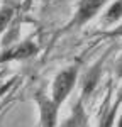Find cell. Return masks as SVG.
<instances>
[{
    "instance_id": "obj_1",
    "label": "cell",
    "mask_w": 122,
    "mask_h": 127,
    "mask_svg": "<svg viewBox=\"0 0 122 127\" xmlns=\"http://www.w3.org/2000/svg\"><path fill=\"white\" fill-rule=\"evenodd\" d=\"M76 78H78V69L75 66L63 69V71H60L56 75L54 83H53V90H51V100L58 107L63 105V102L71 93V90H73L75 83H76Z\"/></svg>"
},
{
    "instance_id": "obj_9",
    "label": "cell",
    "mask_w": 122,
    "mask_h": 127,
    "mask_svg": "<svg viewBox=\"0 0 122 127\" xmlns=\"http://www.w3.org/2000/svg\"><path fill=\"white\" fill-rule=\"evenodd\" d=\"M12 17H14V9L12 7H2L0 9V34L7 29Z\"/></svg>"
},
{
    "instance_id": "obj_11",
    "label": "cell",
    "mask_w": 122,
    "mask_h": 127,
    "mask_svg": "<svg viewBox=\"0 0 122 127\" xmlns=\"http://www.w3.org/2000/svg\"><path fill=\"white\" fill-rule=\"evenodd\" d=\"M109 36H122V24L117 27V29H114L112 32H109Z\"/></svg>"
},
{
    "instance_id": "obj_4",
    "label": "cell",
    "mask_w": 122,
    "mask_h": 127,
    "mask_svg": "<svg viewBox=\"0 0 122 127\" xmlns=\"http://www.w3.org/2000/svg\"><path fill=\"white\" fill-rule=\"evenodd\" d=\"M39 51V48L32 42V41H26V42H20L17 46H14L12 49H7L0 54V63H5V61H14V59H26L34 56L36 53Z\"/></svg>"
},
{
    "instance_id": "obj_12",
    "label": "cell",
    "mask_w": 122,
    "mask_h": 127,
    "mask_svg": "<svg viewBox=\"0 0 122 127\" xmlns=\"http://www.w3.org/2000/svg\"><path fill=\"white\" fill-rule=\"evenodd\" d=\"M121 95H122V90H121ZM117 127H122V115H121V120H119V126Z\"/></svg>"
},
{
    "instance_id": "obj_5",
    "label": "cell",
    "mask_w": 122,
    "mask_h": 127,
    "mask_svg": "<svg viewBox=\"0 0 122 127\" xmlns=\"http://www.w3.org/2000/svg\"><path fill=\"white\" fill-rule=\"evenodd\" d=\"M102 63H103V59H100L97 64H93L92 69L85 75L83 87H81V100H83V98H87L88 95H92V92L97 88V83H98L100 75H102Z\"/></svg>"
},
{
    "instance_id": "obj_3",
    "label": "cell",
    "mask_w": 122,
    "mask_h": 127,
    "mask_svg": "<svg viewBox=\"0 0 122 127\" xmlns=\"http://www.w3.org/2000/svg\"><path fill=\"white\" fill-rule=\"evenodd\" d=\"M36 102L39 105V112H41V127H56L60 107L51 98L46 97L44 93H37Z\"/></svg>"
},
{
    "instance_id": "obj_2",
    "label": "cell",
    "mask_w": 122,
    "mask_h": 127,
    "mask_svg": "<svg viewBox=\"0 0 122 127\" xmlns=\"http://www.w3.org/2000/svg\"><path fill=\"white\" fill-rule=\"evenodd\" d=\"M109 0H80L78 9L75 12V17H73V20H71V24L68 27H81V26H85L88 20H92L100 12V9Z\"/></svg>"
},
{
    "instance_id": "obj_8",
    "label": "cell",
    "mask_w": 122,
    "mask_h": 127,
    "mask_svg": "<svg viewBox=\"0 0 122 127\" xmlns=\"http://www.w3.org/2000/svg\"><path fill=\"white\" fill-rule=\"evenodd\" d=\"M121 19H122V0H115L107 9L105 15H103V22L105 24H114V22H117Z\"/></svg>"
},
{
    "instance_id": "obj_7",
    "label": "cell",
    "mask_w": 122,
    "mask_h": 127,
    "mask_svg": "<svg viewBox=\"0 0 122 127\" xmlns=\"http://www.w3.org/2000/svg\"><path fill=\"white\" fill-rule=\"evenodd\" d=\"M87 122V115L83 112V107H81V100L76 102V105L73 107V114L71 117H68L64 120V124L61 127H83V124Z\"/></svg>"
},
{
    "instance_id": "obj_6",
    "label": "cell",
    "mask_w": 122,
    "mask_h": 127,
    "mask_svg": "<svg viewBox=\"0 0 122 127\" xmlns=\"http://www.w3.org/2000/svg\"><path fill=\"white\" fill-rule=\"evenodd\" d=\"M121 103H122V95L119 93V98L114 102V105L109 107V108H105V112L102 114L98 127H114V124H115V117H117V112H119Z\"/></svg>"
},
{
    "instance_id": "obj_13",
    "label": "cell",
    "mask_w": 122,
    "mask_h": 127,
    "mask_svg": "<svg viewBox=\"0 0 122 127\" xmlns=\"http://www.w3.org/2000/svg\"><path fill=\"white\" fill-rule=\"evenodd\" d=\"M83 127H90V126H88V122H85V124H83Z\"/></svg>"
},
{
    "instance_id": "obj_10",
    "label": "cell",
    "mask_w": 122,
    "mask_h": 127,
    "mask_svg": "<svg viewBox=\"0 0 122 127\" xmlns=\"http://www.w3.org/2000/svg\"><path fill=\"white\" fill-rule=\"evenodd\" d=\"M115 75H117V78L122 80V58L117 61V64H115Z\"/></svg>"
}]
</instances>
